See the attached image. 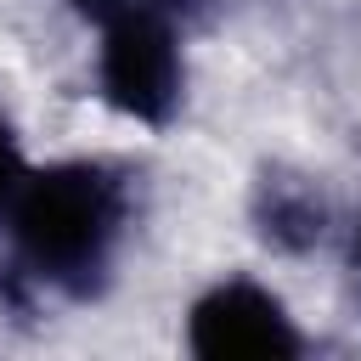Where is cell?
Masks as SVG:
<instances>
[{"instance_id":"6da1fadb","label":"cell","mask_w":361,"mask_h":361,"mask_svg":"<svg viewBox=\"0 0 361 361\" xmlns=\"http://www.w3.org/2000/svg\"><path fill=\"white\" fill-rule=\"evenodd\" d=\"M124 186L85 158L28 169V180L6 203V226L23 265L62 293H90L107 276L113 248L124 237Z\"/></svg>"},{"instance_id":"7a4b0ae2","label":"cell","mask_w":361,"mask_h":361,"mask_svg":"<svg viewBox=\"0 0 361 361\" xmlns=\"http://www.w3.org/2000/svg\"><path fill=\"white\" fill-rule=\"evenodd\" d=\"M96 85H102V102L113 113H124L130 124L164 130L180 113L186 62H180V34H175L164 6L135 0V6H124L102 23Z\"/></svg>"},{"instance_id":"277c9868","label":"cell","mask_w":361,"mask_h":361,"mask_svg":"<svg viewBox=\"0 0 361 361\" xmlns=\"http://www.w3.org/2000/svg\"><path fill=\"white\" fill-rule=\"evenodd\" d=\"M254 231L282 254H305V248H316L327 237V203L305 175L271 169L254 186Z\"/></svg>"},{"instance_id":"3957f363","label":"cell","mask_w":361,"mask_h":361,"mask_svg":"<svg viewBox=\"0 0 361 361\" xmlns=\"http://www.w3.org/2000/svg\"><path fill=\"white\" fill-rule=\"evenodd\" d=\"M186 350L203 361H288L305 350V338L271 288H259L248 276H226L192 299Z\"/></svg>"},{"instance_id":"52a82bcc","label":"cell","mask_w":361,"mask_h":361,"mask_svg":"<svg viewBox=\"0 0 361 361\" xmlns=\"http://www.w3.org/2000/svg\"><path fill=\"white\" fill-rule=\"evenodd\" d=\"M355 265H361V226H355Z\"/></svg>"},{"instance_id":"8992f818","label":"cell","mask_w":361,"mask_h":361,"mask_svg":"<svg viewBox=\"0 0 361 361\" xmlns=\"http://www.w3.org/2000/svg\"><path fill=\"white\" fill-rule=\"evenodd\" d=\"M73 11H85V17H96V23H107L113 11H124V6H135V0H68Z\"/></svg>"},{"instance_id":"5b68a950","label":"cell","mask_w":361,"mask_h":361,"mask_svg":"<svg viewBox=\"0 0 361 361\" xmlns=\"http://www.w3.org/2000/svg\"><path fill=\"white\" fill-rule=\"evenodd\" d=\"M23 180H28V158H23V141H17L11 118L0 113V214H6V203L17 197Z\"/></svg>"}]
</instances>
